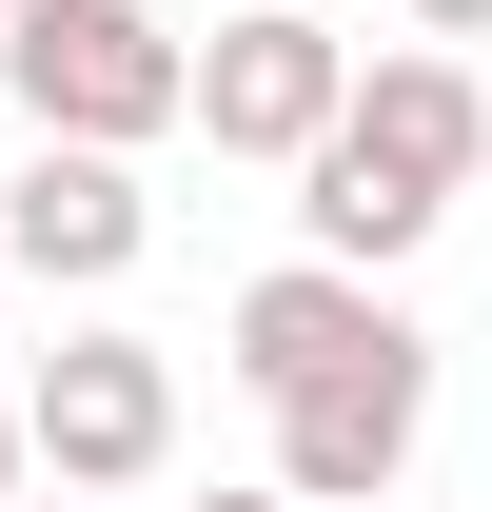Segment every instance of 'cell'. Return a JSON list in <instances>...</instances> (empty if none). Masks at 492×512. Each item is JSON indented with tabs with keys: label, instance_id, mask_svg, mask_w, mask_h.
I'll list each match as a JSON object with an SVG mask.
<instances>
[{
	"label": "cell",
	"instance_id": "cell-9",
	"mask_svg": "<svg viewBox=\"0 0 492 512\" xmlns=\"http://www.w3.org/2000/svg\"><path fill=\"white\" fill-rule=\"evenodd\" d=\"M0 493H20V394H0Z\"/></svg>",
	"mask_w": 492,
	"mask_h": 512
},
{
	"label": "cell",
	"instance_id": "cell-7",
	"mask_svg": "<svg viewBox=\"0 0 492 512\" xmlns=\"http://www.w3.org/2000/svg\"><path fill=\"white\" fill-rule=\"evenodd\" d=\"M374 335H394V296H374V276L276 256L237 316H217V375H237V394H296V375H335V355H374Z\"/></svg>",
	"mask_w": 492,
	"mask_h": 512
},
{
	"label": "cell",
	"instance_id": "cell-13",
	"mask_svg": "<svg viewBox=\"0 0 492 512\" xmlns=\"http://www.w3.org/2000/svg\"><path fill=\"white\" fill-rule=\"evenodd\" d=\"M0 296H20V276H0Z\"/></svg>",
	"mask_w": 492,
	"mask_h": 512
},
{
	"label": "cell",
	"instance_id": "cell-5",
	"mask_svg": "<svg viewBox=\"0 0 492 512\" xmlns=\"http://www.w3.org/2000/svg\"><path fill=\"white\" fill-rule=\"evenodd\" d=\"M335 79H355V40H335V20H296V0H237L217 40H178V119L217 138V158H315Z\"/></svg>",
	"mask_w": 492,
	"mask_h": 512
},
{
	"label": "cell",
	"instance_id": "cell-3",
	"mask_svg": "<svg viewBox=\"0 0 492 512\" xmlns=\"http://www.w3.org/2000/svg\"><path fill=\"white\" fill-rule=\"evenodd\" d=\"M158 453H178V355L158 335H60L20 375V473L40 493H138Z\"/></svg>",
	"mask_w": 492,
	"mask_h": 512
},
{
	"label": "cell",
	"instance_id": "cell-6",
	"mask_svg": "<svg viewBox=\"0 0 492 512\" xmlns=\"http://www.w3.org/2000/svg\"><path fill=\"white\" fill-rule=\"evenodd\" d=\"M138 256H158V197H138V158L20 138V178H0V276H60V296H119Z\"/></svg>",
	"mask_w": 492,
	"mask_h": 512
},
{
	"label": "cell",
	"instance_id": "cell-1",
	"mask_svg": "<svg viewBox=\"0 0 492 512\" xmlns=\"http://www.w3.org/2000/svg\"><path fill=\"white\" fill-rule=\"evenodd\" d=\"M473 158H492V79L453 60V40H414V60L335 79V119H315V158H296V217H315L335 276H394V256L473 197Z\"/></svg>",
	"mask_w": 492,
	"mask_h": 512
},
{
	"label": "cell",
	"instance_id": "cell-12",
	"mask_svg": "<svg viewBox=\"0 0 492 512\" xmlns=\"http://www.w3.org/2000/svg\"><path fill=\"white\" fill-rule=\"evenodd\" d=\"M296 20H335V0H296Z\"/></svg>",
	"mask_w": 492,
	"mask_h": 512
},
{
	"label": "cell",
	"instance_id": "cell-2",
	"mask_svg": "<svg viewBox=\"0 0 492 512\" xmlns=\"http://www.w3.org/2000/svg\"><path fill=\"white\" fill-rule=\"evenodd\" d=\"M0 99H20V138L138 158V138H178V20L158 0H0Z\"/></svg>",
	"mask_w": 492,
	"mask_h": 512
},
{
	"label": "cell",
	"instance_id": "cell-11",
	"mask_svg": "<svg viewBox=\"0 0 492 512\" xmlns=\"http://www.w3.org/2000/svg\"><path fill=\"white\" fill-rule=\"evenodd\" d=\"M197 512H296V493H197Z\"/></svg>",
	"mask_w": 492,
	"mask_h": 512
},
{
	"label": "cell",
	"instance_id": "cell-4",
	"mask_svg": "<svg viewBox=\"0 0 492 512\" xmlns=\"http://www.w3.org/2000/svg\"><path fill=\"white\" fill-rule=\"evenodd\" d=\"M414 434H433V335L394 316L374 355H335V375L276 394V493L296 512H374L394 473H414Z\"/></svg>",
	"mask_w": 492,
	"mask_h": 512
},
{
	"label": "cell",
	"instance_id": "cell-8",
	"mask_svg": "<svg viewBox=\"0 0 492 512\" xmlns=\"http://www.w3.org/2000/svg\"><path fill=\"white\" fill-rule=\"evenodd\" d=\"M414 40H492V0H414Z\"/></svg>",
	"mask_w": 492,
	"mask_h": 512
},
{
	"label": "cell",
	"instance_id": "cell-10",
	"mask_svg": "<svg viewBox=\"0 0 492 512\" xmlns=\"http://www.w3.org/2000/svg\"><path fill=\"white\" fill-rule=\"evenodd\" d=\"M0 512H79V493H40V473H20V493H0Z\"/></svg>",
	"mask_w": 492,
	"mask_h": 512
}]
</instances>
